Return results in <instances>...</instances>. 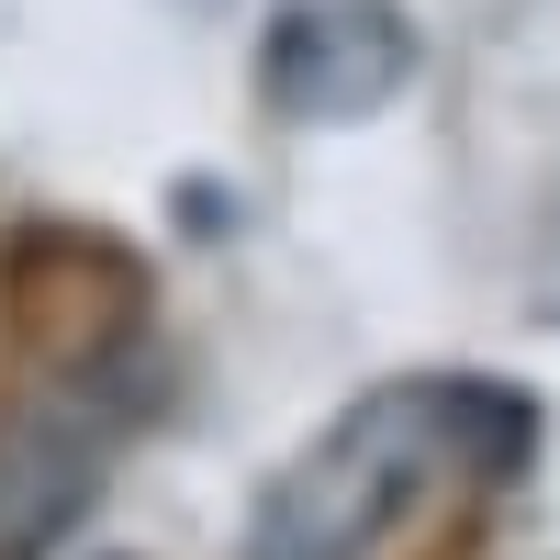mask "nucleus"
<instances>
[{
  "mask_svg": "<svg viewBox=\"0 0 560 560\" xmlns=\"http://www.w3.org/2000/svg\"><path fill=\"white\" fill-rule=\"evenodd\" d=\"M471 438H482V393H448V382L359 393L337 427L258 493L247 560H382L471 471Z\"/></svg>",
  "mask_w": 560,
  "mask_h": 560,
  "instance_id": "obj_1",
  "label": "nucleus"
},
{
  "mask_svg": "<svg viewBox=\"0 0 560 560\" xmlns=\"http://www.w3.org/2000/svg\"><path fill=\"white\" fill-rule=\"evenodd\" d=\"M79 493H90V438H68V427H45V415H23V427L0 438V560L34 549Z\"/></svg>",
  "mask_w": 560,
  "mask_h": 560,
  "instance_id": "obj_2",
  "label": "nucleus"
}]
</instances>
